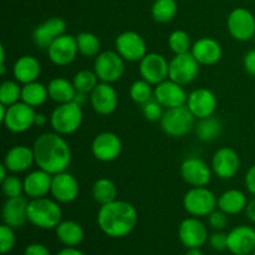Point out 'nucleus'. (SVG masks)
Wrapping results in <instances>:
<instances>
[{
  "mask_svg": "<svg viewBox=\"0 0 255 255\" xmlns=\"http://www.w3.org/2000/svg\"><path fill=\"white\" fill-rule=\"evenodd\" d=\"M32 151L37 167L52 176L65 172L71 163V148L66 139L56 132L40 134L35 139Z\"/></svg>",
  "mask_w": 255,
  "mask_h": 255,
  "instance_id": "1",
  "label": "nucleus"
},
{
  "mask_svg": "<svg viewBox=\"0 0 255 255\" xmlns=\"http://www.w3.org/2000/svg\"><path fill=\"white\" fill-rule=\"evenodd\" d=\"M138 214L129 202L116 201L100 207L97 226L111 238H124L137 226Z\"/></svg>",
  "mask_w": 255,
  "mask_h": 255,
  "instance_id": "2",
  "label": "nucleus"
},
{
  "mask_svg": "<svg viewBox=\"0 0 255 255\" xmlns=\"http://www.w3.org/2000/svg\"><path fill=\"white\" fill-rule=\"evenodd\" d=\"M27 219L32 226L41 229H55L62 221V211L55 199H30L27 206Z\"/></svg>",
  "mask_w": 255,
  "mask_h": 255,
  "instance_id": "3",
  "label": "nucleus"
},
{
  "mask_svg": "<svg viewBox=\"0 0 255 255\" xmlns=\"http://www.w3.org/2000/svg\"><path fill=\"white\" fill-rule=\"evenodd\" d=\"M84 121L82 106L76 101L60 104L50 116L52 129L61 136L72 134L81 127Z\"/></svg>",
  "mask_w": 255,
  "mask_h": 255,
  "instance_id": "4",
  "label": "nucleus"
},
{
  "mask_svg": "<svg viewBox=\"0 0 255 255\" xmlns=\"http://www.w3.org/2000/svg\"><path fill=\"white\" fill-rule=\"evenodd\" d=\"M196 117L193 116L187 105L174 109H167L161 119V128L164 133L173 138L183 137L194 128Z\"/></svg>",
  "mask_w": 255,
  "mask_h": 255,
  "instance_id": "5",
  "label": "nucleus"
},
{
  "mask_svg": "<svg viewBox=\"0 0 255 255\" xmlns=\"http://www.w3.org/2000/svg\"><path fill=\"white\" fill-rule=\"evenodd\" d=\"M183 207L192 217H208L218 207V198L207 187H192L183 197Z\"/></svg>",
  "mask_w": 255,
  "mask_h": 255,
  "instance_id": "6",
  "label": "nucleus"
},
{
  "mask_svg": "<svg viewBox=\"0 0 255 255\" xmlns=\"http://www.w3.org/2000/svg\"><path fill=\"white\" fill-rule=\"evenodd\" d=\"M94 71L101 82L114 84L119 81L125 72V60L115 50L100 52L94 62Z\"/></svg>",
  "mask_w": 255,
  "mask_h": 255,
  "instance_id": "7",
  "label": "nucleus"
},
{
  "mask_svg": "<svg viewBox=\"0 0 255 255\" xmlns=\"http://www.w3.org/2000/svg\"><path fill=\"white\" fill-rule=\"evenodd\" d=\"M35 107L19 101L11 106H7L6 114L1 122L7 131L12 133H24L35 126Z\"/></svg>",
  "mask_w": 255,
  "mask_h": 255,
  "instance_id": "8",
  "label": "nucleus"
},
{
  "mask_svg": "<svg viewBox=\"0 0 255 255\" xmlns=\"http://www.w3.org/2000/svg\"><path fill=\"white\" fill-rule=\"evenodd\" d=\"M227 27L233 39L246 42L255 36V16L246 7H236L227 19Z\"/></svg>",
  "mask_w": 255,
  "mask_h": 255,
  "instance_id": "9",
  "label": "nucleus"
},
{
  "mask_svg": "<svg viewBox=\"0 0 255 255\" xmlns=\"http://www.w3.org/2000/svg\"><path fill=\"white\" fill-rule=\"evenodd\" d=\"M199 64L192 52L187 54L174 55L173 59L169 61V77L172 81L186 86L192 84L199 74Z\"/></svg>",
  "mask_w": 255,
  "mask_h": 255,
  "instance_id": "10",
  "label": "nucleus"
},
{
  "mask_svg": "<svg viewBox=\"0 0 255 255\" xmlns=\"http://www.w3.org/2000/svg\"><path fill=\"white\" fill-rule=\"evenodd\" d=\"M115 49L125 61L139 62L147 55L143 37L136 31H124L115 40Z\"/></svg>",
  "mask_w": 255,
  "mask_h": 255,
  "instance_id": "11",
  "label": "nucleus"
},
{
  "mask_svg": "<svg viewBox=\"0 0 255 255\" xmlns=\"http://www.w3.org/2000/svg\"><path fill=\"white\" fill-rule=\"evenodd\" d=\"M139 75L151 85H158L169 77V62L158 52H149L139 61Z\"/></svg>",
  "mask_w": 255,
  "mask_h": 255,
  "instance_id": "12",
  "label": "nucleus"
},
{
  "mask_svg": "<svg viewBox=\"0 0 255 255\" xmlns=\"http://www.w3.org/2000/svg\"><path fill=\"white\" fill-rule=\"evenodd\" d=\"M46 51L52 64L56 66H67L74 62L79 54L76 36L69 34L61 35L47 47Z\"/></svg>",
  "mask_w": 255,
  "mask_h": 255,
  "instance_id": "13",
  "label": "nucleus"
},
{
  "mask_svg": "<svg viewBox=\"0 0 255 255\" xmlns=\"http://www.w3.org/2000/svg\"><path fill=\"white\" fill-rule=\"evenodd\" d=\"M179 241L187 249L201 248L208 242L207 227L197 217H189L183 219L178 228Z\"/></svg>",
  "mask_w": 255,
  "mask_h": 255,
  "instance_id": "14",
  "label": "nucleus"
},
{
  "mask_svg": "<svg viewBox=\"0 0 255 255\" xmlns=\"http://www.w3.org/2000/svg\"><path fill=\"white\" fill-rule=\"evenodd\" d=\"M179 172L183 181L191 187H206L212 179V168L198 157H188L182 162Z\"/></svg>",
  "mask_w": 255,
  "mask_h": 255,
  "instance_id": "15",
  "label": "nucleus"
},
{
  "mask_svg": "<svg viewBox=\"0 0 255 255\" xmlns=\"http://www.w3.org/2000/svg\"><path fill=\"white\" fill-rule=\"evenodd\" d=\"M91 152L97 161L112 162L121 154L122 142L114 132H101L92 141Z\"/></svg>",
  "mask_w": 255,
  "mask_h": 255,
  "instance_id": "16",
  "label": "nucleus"
},
{
  "mask_svg": "<svg viewBox=\"0 0 255 255\" xmlns=\"http://www.w3.org/2000/svg\"><path fill=\"white\" fill-rule=\"evenodd\" d=\"M90 102L96 114L101 116H110L119 106V95L112 84L100 81L94 91L90 94Z\"/></svg>",
  "mask_w": 255,
  "mask_h": 255,
  "instance_id": "17",
  "label": "nucleus"
},
{
  "mask_svg": "<svg viewBox=\"0 0 255 255\" xmlns=\"http://www.w3.org/2000/svg\"><path fill=\"white\" fill-rule=\"evenodd\" d=\"M241 168L239 154L231 147L217 149L212 157V171L221 179H232Z\"/></svg>",
  "mask_w": 255,
  "mask_h": 255,
  "instance_id": "18",
  "label": "nucleus"
},
{
  "mask_svg": "<svg viewBox=\"0 0 255 255\" xmlns=\"http://www.w3.org/2000/svg\"><path fill=\"white\" fill-rule=\"evenodd\" d=\"M186 105L196 119H206L216 112L217 97L209 89L199 87L188 95Z\"/></svg>",
  "mask_w": 255,
  "mask_h": 255,
  "instance_id": "19",
  "label": "nucleus"
},
{
  "mask_svg": "<svg viewBox=\"0 0 255 255\" xmlns=\"http://www.w3.org/2000/svg\"><path fill=\"white\" fill-rule=\"evenodd\" d=\"M51 196L59 203H71L79 197L80 184L76 177L69 172H61L52 176Z\"/></svg>",
  "mask_w": 255,
  "mask_h": 255,
  "instance_id": "20",
  "label": "nucleus"
},
{
  "mask_svg": "<svg viewBox=\"0 0 255 255\" xmlns=\"http://www.w3.org/2000/svg\"><path fill=\"white\" fill-rule=\"evenodd\" d=\"M154 99L167 110L184 106L187 104L188 95L182 85L172 81L171 79H167L166 81L156 85Z\"/></svg>",
  "mask_w": 255,
  "mask_h": 255,
  "instance_id": "21",
  "label": "nucleus"
},
{
  "mask_svg": "<svg viewBox=\"0 0 255 255\" xmlns=\"http://www.w3.org/2000/svg\"><path fill=\"white\" fill-rule=\"evenodd\" d=\"M66 31V22L61 17H50L35 27L32 32L34 44L39 49L47 50V47Z\"/></svg>",
  "mask_w": 255,
  "mask_h": 255,
  "instance_id": "22",
  "label": "nucleus"
},
{
  "mask_svg": "<svg viewBox=\"0 0 255 255\" xmlns=\"http://www.w3.org/2000/svg\"><path fill=\"white\" fill-rule=\"evenodd\" d=\"M255 249V229L239 226L228 233V251L234 255H249Z\"/></svg>",
  "mask_w": 255,
  "mask_h": 255,
  "instance_id": "23",
  "label": "nucleus"
},
{
  "mask_svg": "<svg viewBox=\"0 0 255 255\" xmlns=\"http://www.w3.org/2000/svg\"><path fill=\"white\" fill-rule=\"evenodd\" d=\"M22 181H24V193L30 199L42 198L51 192L52 174L41 168L27 173Z\"/></svg>",
  "mask_w": 255,
  "mask_h": 255,
  "instance_id": "24",
  "label": "nucleus"
},
{
  "mask_svg": "<svg viewBox=\"0 0 255 255\" xmlns=\"http://www.w3.org/2000/svg\"><path fill=\"white\" fill-rule=\"evenodd\" d=\"M191 52L199 64L206 66L216 65L223 55L221 44L213 37H201L194 41Z\"/></svg>",
  "mask_w": 255,
  "mask_h": 255,
  "instance_id": "25",
  "label": "nucleus"
},
{
  "mask_svg": "<svg viewBox=\"0 0 255 255\" xmlns=\"http://www.w3.org/2000/svg\"><path fill=\"white\" fill-rule=\"evenodd\" d=\"M27 206L29 202L22 196L7 198L2 207V221L11 228H20L24 226L27 219Z\"/></svg>",
  "mask_w": 255,
  "mask_h": 255,
  "instance_id": "26",
  "label": "nucleus"
},
{
  "mask_svg": "<svg viewBox=\"0 0 255 255\" xmlns=\"http://www.w3.org/2000/svg\"><path fill=\"white\" fill-rule=\"evenodd\" d=\"M2 163L6 166L9 172H12V173H21V172L27 171L35 163L32 147L30 148L24 144L11 147L5 154Z\"/></svg>",
  "mask_w": 255,
  "mask_h": 255,
  "instance_id": "27",
  "label": "nucleus"
},
{
  "mask_svg": "<svg viewBox=\"0 0 255 255\" xmlns=\"http://www.w3.org/2000/svg\"><path fill=\"white\" fill-rule=\"evenodd\" d=\"M41 74V65L36 57L24 55L15 61L12 66V75L19 84L25 85L37 81Z\"/></svg>",
  "mask_w": 255,
  "mask_h": 255,
  "instance_id": "28",
  "label": "nucleus"
},
{
  "mask_svg": "<svg viewBox=\"0 0 255 255\" xmlns=\"http://www.w3.org/2000/svg\"><path fill=\"white\" fill-rule=\"evenodd\" d=\"M248 199L239 189H228L223 192L218 198V208L228 216H236L246 211Z\"/></svg>",
  "mask_w": 255,
  "mask_h": 255,
  "instance_id": "29",
  "label": "nucleus"
},
{
  "mask_svg": "<svg viewBox=\"0 0 255 255\" xmlns=\"http://www.w3.org/2000/svg\"><path fill=\"white\" fill-rule=\"evenodd\" d=\"M49 97L57 104H66V102L75 101L76 97V89L70 80L65 77H55L47 85Z\"/></svg>",
  "mask_w": 255,
  "mask_h": 255,
  "instance_id": "30",
  "label": "nucleus"
},
{
  "mask_svg": "<svg viewBox=\"0 0 255 255\" xmlns=\"http://www.w3.org/2000/svg\"><path fill=\"white\" fill-rule=\"evenodd\" d=\"M55 232L57 239L66 247H77L85 237L84 228L75 221H61L55 228Z\"/></svg>",
  "mask_w": 255,
  "mask_h": 255,
  "instance_id": "31",
  "label": "nucleus"
},
{
  "mask_svg": "<svg viewBox=\"0 0 255 255\" xmlns=\"http://www.w3.org/2000/svg\"><path fill=\"white\" fill-rule=\"evenodd\" d=\"M222 132H223V122L214 115L198 120L196 125V134L202 142H213L221 136Z\"/></svg>",
  "mask_w": 255,
  "mask_h": 255,
  "instance_id": "32",
  "label": "nucleus"
},
{
  "mask_svg": "<svg viewBox=\"0 0 255 255\" xmlns=\"http://www.w3.org/2000/svg\"><path fill=\"white\" fill-rule=\"evenodd\" d=\"M49 99L47 86L39 81L30 82L22 85L21 87V101L31 107H39L46 102Z\"/></svg>",
  "mask_w": 255,
  "mask_h": 255,
  "instance_id": "33",
  "label": "nucleus"
},
{
  "mask_svg": "<svg viewBox=\"0 0 255 255\" xmlns=\"http://www.w3.org/2000/svg\"><path fill=\"white\" fill-rule=\"evenodd\" d=\"M92 197L100 204L111 203L117 199L116 184L109 178H100L92 186Z\"/></svg>",
  "mask_w": 255,
  "mask_h": 255,
  "instance_id": "34",
  "label": "nucleus"
},
{
  "mask_svg": "<svg viewBox=\"0 0 255 255\" xmlns=\"http://www.w3.org/2000/svg\"><path fill=\"white\" fill-rule=\"evenodd\" d=\"M76 42L77 49H79V54L86 57H96L100 54V49H101V42L100 39L92 32H80L76 35Z\"/></svg>",
  "mask_w": 255,
  "mask_h": 255,
  "instance_id": "35",
  "label": "nucleus"
},
{
  "mask_svg": "<svg viewBox=\"0 0 255 255\" xmlns=\"http://www.w3.org/2000/svg\"><path fill=\"white\" fill-rule=\"evenodd\" d=\"M178 5L176 0H156L152 5V17L157 22H168L176 16Z\"/></svg>",
  "mask_w": 255,
  "mask_h": 255,
  "instance_id": "36",
  "label": "nucleus"
},
{
  "mask_svg": "<svg viewBox=\"0 0 255 255\" xmlns=\"http://www.w3.org/2000/svg\"><path fill=\"white\" fill-rule=\"evenodd\" d=\"M100 80L97 77L96 72L91 71V70H80L75 74L74 79H72V84H74L76 92H81V94L90 95L94 91L95 87L99 85Z\"/></svg>",
  "mask_w": 255,
  "mask_h": 255,
  "instance_id": "37",
  "label": "nucleus"
},
{
  "mask_svg": "<svg viewBox=\"0 0 255 255\" xmlns=\"http://www.w3.org/2000/svg\"><path fill=\"white\" fill-rule=\"evenodd\" d=\"M129 97L132 101L142 106L154 97V90H152V85L146 80H136L129 87Z\"/></svg>",
  "mask_w": 255,
  "mask_h": 255,
  "instance_id": "38",
  "label": "nucleus"
},
{
  "mask_svg": "<svg viewBox=\"0 0 255 255\" xmlns=\"http://www.w3.org/2000/svg\"><path fill=\"white\" fill-rule=\"evenodd\" d=\"M192 45L191 36L184 30H174L169 34L168 46L174 55L191 52Z\"/></svg>",
  "mask_w": 255,
  "mask_h": 255,
  "instance_id": "39",
  "label": "nucleus"
},
{
  "mask_svg": "<svg viewBox=\"0 0 255 255\" xmlns=\"http://www.w3.org/2000/svg\"><path fill=\"white\" fill-rule=\"evenodd\" d=\"M21 87L15 80H6L0 85V104L5 106H11L21 100Z\"/></svg>",
  "mask_w": 255,
  "mask_h": 255,
  "instance_id": "40",
  "label": "nucleus"
},
{
  "mask_svg": "<svg viewBox=\"0 0 255 255\" xmlns=\"http://www.w3.org/2000/svg\"><path fill=\"white\" fill-rule=\"evenodd\" d=\"M1 191L7 198L20 197L24 193V181L16 176H7L4 181H1Z\"/></svg>",
  "mask_w": 255,
  "mask_h": 255,
  "instance_id": "41",
  "label": "nucleus"
},
{
  "mask_svg": "<svg viewBox=\"0 0 255 255\" xmlns=\"http://www.w3.org/2000/svg\"><path fill=\"white\" fill-rule=\"evenodd\" d=\"M164 107L157 101L156 99H151L141 106L142 114H143L144 119L149 122H157L161 121L162 116H163Z\"/></svg>",
  "mask_w": 255,
  "mask_h": 255,
  "instance_id": "42",
  "label": "nucleus"
},
{
  "mask_svg": "<svg viewBox=\"0 0 255 255\" xmlns=\"http://www.w3.org/2000/svg\"><path fill=\"white\" fill-rule=\"evenodd\" d=\"M15 233L14 228H11L7 224H2L0 227V252L1 254H6L14 248L15 246Z\"/></svg>",
  "mask_w": 255,
  "mask_h": 255,
  "instance_id": "43",
  "label": "nucleus"
},
{
  "mask_svg": "<svg viewBox=\"0 0 255 255\" xmlns=\"http://www.w3.org/2000/svg\"><path fill=\"white\" fill-rule=\"evenodd\" d=\"M208 223L214 231H223L228 224V214L221 209H214L208 216Z\"/></svg>",
  "mask_w": 255,
  "mask_h": 255,
  "instance_id": "44",
  "label": "nucleus"
},
{
  "mask_svg": "<svg viewBox=\"0 0 255 255\" xmlns=\"http://www.w3.org/2000/svg\"><path fill=\"white\" fill-rule=\"evenodd\" d=\"M208 241L214 251L224 252L228 249V234L223 233L222 231H217L213 234H211Z\"/></svg>",
  "mask_w": 255,
  "mask_h": 255,
  "instance_id": "45",
  "label": "nucleus"
},
{
  "mask_svg": "<svg viewBox=\"0 0 255 255\" xmlns=\"http://www.w3.org/2000/svg\"><path fill=\"white\" fill-rule=\"evenodd\" d=\"M243 66L249 75L255 77V49L249 50L243 59Z\"/></svg>",
  "mask_w": 255,
  "mask_h": 255,
  "instance_id": "46",
  "label": "nucleus"
},
{
  "mask_svg": "<svg viewBox=\"0 0 255 255\" xmlns=\"http://www.w3.org/2000/svg\"><path fill=\"white\" fill-rule=\"evenodd\" d=\"M24 255H51V253H50L49 249L45 246H42V244L34 243L29 244V246L25 248Z\"/></svg>",
  "mask_w": 255,
  "mask_h": 255,
  "instance_id": "47",
  "label": "nucleus"
},
{
  "mask_svg": "<svg viewBox=\"0 0 255 255\" xmlns=\"http://www.w3.org/2000/svg\"><path fill=\"white\" fill-rule=\"evenodd\" d=\"M244 182H246V187L249 193L255 197V164L248 169Z\"/></svg>",
  "mask_w": 255,
  "mask_h": 255,
  "instance_id": "48",
  "label": "nucleus"
},
{
  "mask_svg": "<svg viewBox=\"0 0 255 255\" xmlns=\"http://www.w3.org/2000/svg\"><path fill=\"white\" fill-rule=\"evenodd\" d=\"M246 214L247 217H248L249 221L255 223V197L253 199H251V201L248 202V204H247Z\"/></svg>",
  "mask_w": 255,
  "mask_h": 255,
  "instance_id": "49",
  "label": "nucleus"
},
{
  "mask_svg": "<svg viewBox=\"0 0 255 255\" xmlns=\"http://www.w3.org/2000/svg\"><path fill=\"white\" fill-rule=\"evenodd\" d=\"M56 255H85L81 251L76 248V247H66L62 251H60Z\"/></svg>",
  "mask_w": 255,
  "mask_h": 255,
  "instance_id": "50",
  "label": "nucleus"
},
{
  "mask_svg": "<svg viewBox=\"0 0 255 255\" xmlns=\"http://www.w3.org/2000/svg\"><path fill=\"white\" fill-rule=\"evenodd\" d=\"M47 122V117L44 114H36L35 116V125L36 126H45Z\"/></svg>",
  "mask_w": 255,
  "mask_h": 255,
  "instance_id": "51",
  "label": "nucleus"
},
{
  "mask_svg": "<svg viewBox=\"0 0 255 255\" xmlns=\"http://www.w3.org/2000/svg\"><path fill=\"white\" fill-rule=\"evenodd\" d=\"M7 172H9V169L6 168V166H5L4 163L0 164V182L4 181L5 178L7 177Z\"/></svg>",
  "mask_w": 255,
  "mask_h": 255,
  "instance_id": "52",
  "label": "nucleus"
},
{
  "mask_svg": "<svg viewBox=\"0 0 255 255\" xmlns=\"http://www.w3.org/2000/svg\"><path fill=\"white\" fill-rule=\"evenodd\" d=\"M186 255H204L202 253L201 248H191L188 249V252H187Z\"/></svg>",
  "mask_w": 255,
  "mask_h": 255,
  "instance_id": "53",
  "label": "nucleus"
},
{
  "mask_svg": "<svg viewBox=\"0 0 255 255\" xmlns=\"http://www.w3.org/2000/svg\"><path fill=\"white\" fill-rule=\"evenodd\" d=\"M252 255H255V249H254V252H253V253H252Z\"/></svg>",
  "mask_w": 255,
  "mask_h": 255,
  "instance_id": "54",
  "label": "nucleus"
},
{
  "mask_svg": "<svg viewBox=\"0 0 255 255\" xmlns=\"http://www.w3.org/2000/svg\"><path fill=\"white\" fill-rule=\"evenodd\" d=\"M254 131H255V121H254Z\"/></svg>",
  "mask_w": 255,
  "mask_h": 255,
  "instance_id": "55",
  "label": "nucleus"
}]
</instances>
